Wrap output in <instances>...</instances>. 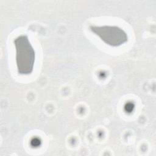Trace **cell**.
<instances>
[{
	"label": "cell",
	"instance_id": "cell-1",
	"mask_svg": "<svg viewBox=\"0 0 156 156\" xmlns=\"http://www.w3.org/2000/svg\"><path fill=\"white\" fill-rule=\"evenodd\" d=\"M15 60L18 73L22 75L30 74L35 61V52L27 35H22L14 40Z\"/></svg>",
	"mask_w": 156,
	"mask_h": 156
},
{
	"label": "cell",
	"instance_id": "cell-2",
	"mask_svg": "<svg viewBox=\"0 0 156 156\" xmlns=\"http://www.w3.org/2000/svg\"><path fill=\"white\" fill-rule=\"evenodd\" d=\"M90 29L105 44L113 47L119 46L128 40L127 33L116 26H91Z\"/></svg>",
	"mask_w": 156,
	"mask_h": 156
}]
</instances>
